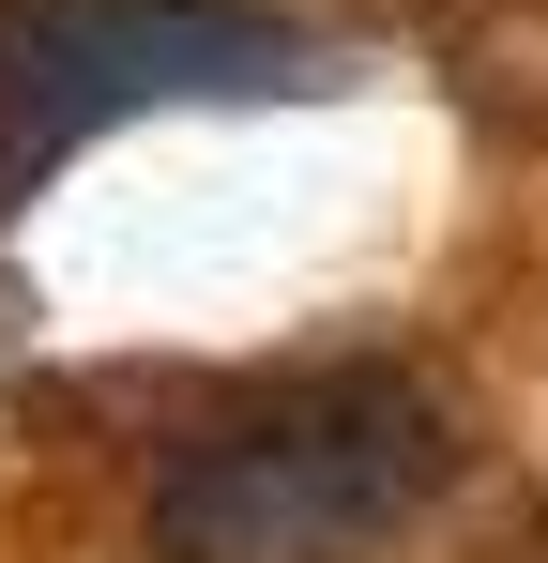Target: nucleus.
Returning a JSON list of instances; mask_svg holds the SVG:
<instances>
[{"label":"nucleus","mask_w":548,"mask_h":563,"mask_svg":"<svg viewBox=\"0 0 548 563\" xmlns=\"http://www.w3.org/2000/svg\"><path fill=\"white\" fill-rule=\"evenodd\" d=\"M457 472V427L427 380L336 366L260 411L198 427L153 487V563H381Z\"/></svg>","instance_id":"1"},{"label":"nucleus","mask_w":548,"mask_h":563,"mask_svg":"<svg viewBox=\"0 0 548 563\" xmlns=\"http://www.w3.org/2000/svg\"><path fill=\"white\" fill-rule=\"evenodd\" d=\"M289 77H305V31L260 15V0H46V15H0V213L138 107H229V92H289Z\"/></svg>","instance_id":"2"}]
</instances>
